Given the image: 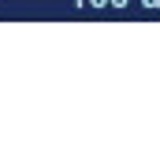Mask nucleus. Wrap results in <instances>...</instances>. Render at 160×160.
<instances>
[]
</instances>
